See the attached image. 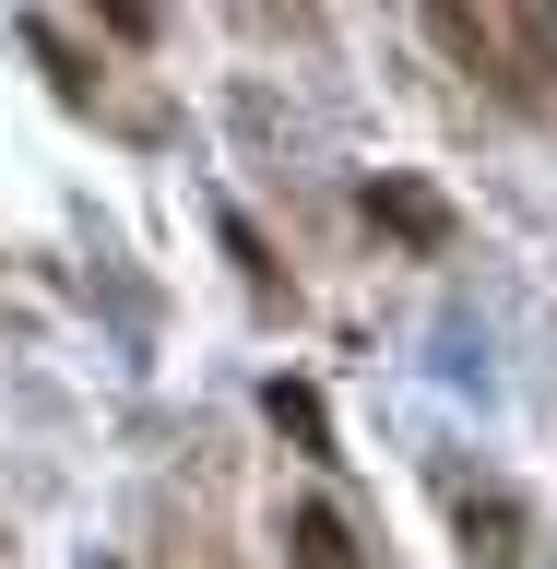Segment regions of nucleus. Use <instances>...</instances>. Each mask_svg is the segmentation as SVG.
I'll use <instances>...</instances> for the list:
<instances>
[{"mask_svg":"<svg viewBox=\"0 0 557 569\" xmlns=\"http://www.w3.org/2000/svg\"><path fill=\"white\" fill-rule=\"evenodd\" d=\"M368 213H380L391 238H416V249H439V238H451V213H439V190H416V178H380V190H368Z\"/></svg>","mask_w":557,"mask_h":569,"instance_id":"obj_1","label":"nucleus"},{"mask_svg":"<svg viewBox=\"0 0 557 569\" xmlns=\"http://www.w3.org/2000/svg\"><path fill=\"white\" fill-rule=\"evenodd\" d=\"M462 546L487 569H523V510H510V498H462Z\"/></svg>","mask_w":557,"mask_h":569,"instance_id":"obj_2","label":"nucleus"},{"mask_svg":"<svg viewBox=\"0 0 557 569\" xmlns=\"http://www.w3.org/2000/svg\"><path fill=\"white\" fill-rule=\"evenodd\" d=\"M273 427L297 439V451H332V427H320V391H285V380H273Z\"/></svg>","mask_w":557,"mask_h":569,"instance_id":"obj_3","label":"nucleus"},{"mask_svg":"<svg viewBox=\"0 0 557 569\" xmlns=\"http://www.w3.org/2000/svg\"><path fill=\"white\" fill-rule=\"evenodd\" d=\"M297 558H309V569H356V546H345L332 510H297Z\"/></svg>","mask_w":557,"mask_h":569,"instance_id":"obj_4","label":"nucleus"}]
</instances>
